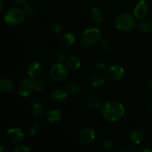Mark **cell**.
<instances>
[{"label":"cell","mask_w":152,"mask_h":152,"mask_svg":"<svg viewBox=\"0 0 152 152\" xmlns=\"http://www.w3.org/2000/svg\"><path fill=\"white\" fill-rule=\"evenodd\" d=\"M88 106L91 108H98L102 105V101L97 96H91L88 99Z\"/></svg>","instance_id":"obj_21"},{"label":"cell","mask_w":152,"mask_h":152,"mask_svg":"<svg viewBox=\"0 0 152 152\" xmlns=\"http://www.w3.org/2000/svg\"><path fill=\"white\" fill-rule=\"evenodd\" d=\"M148 13V5L145 0H140L137 5L134 9V16L138 19L145 17Z\"/></svg>","instance_id":"obj_9"},{"label":"cell","mask_w":152,"mask_h":152,"mask_svg":"<svg viewBox=\"0 0 152 152\" xmlns=\"http://www.w3.org/2000/svg\"><path fill=\"white\" fill-rule=\"evenodd\" d=\"M149 114H150V115H151L152 117V107L151 108H150V110H149Z\"/></svg>","instance_id":"obj_37"},{"label":"cell","mask_w":152,"mask_h":152,"mask_svg":"<svg viewBox=\"0 0 152 152\" xmlns=\"http://www.w3.org/2000/svg\"><path fill=\"white\" fill-rule=\"evenodd\" d=\"M65 56H66V54H65V52L59 51L57 53H56V59L59 63H62V62H63L64 60H65Z\"/></svg>","instance_id":"obj_30"},{"label":"cell","mask_w":152,"mask_h":152,"mask_svg":"<svg viewBox=\"0 0 152 152\" xmlns=\"http://www.w3.org/2000/svg\"><path fill=\"white\" fill-rule=\"evenodd\" d=\"M80 142L83 145H88L91 143L95 139V132L91 129H85L80 134Z\"/></svg>","instance_id":"obj_8"},{"label":"cell","mask_w":152,"mask_h":152,"mask_svg":"<svg viewBox=\"0 0 152 152\" xmlns=\"http://www.w3.org/2000/svg\"><path fill=\"white\" fill-rule=\"evenodd\" d=\"M0 5H1V8H0V10H1L3 9V6H4V4H3L2 0H1V1H0Z\"/></svg>","instance_id":"obj_36"},{"label":"cell","mask_w":152,"mask_h":152,"mask_svg":"<svg viewBox=\"0 0 152 152\" xmlns=\"http://www.w3.org/2000/svg\"><path fill=\"white\" fill-rule=\"evenodd\" d=\"M96 67H97L99 70H105V68H106L107 65L106 64H105V62H98V63L96 64Z\"/></svg>","instance_id":"obj_32"},{"label":"cell","mask_w":152,"mask_h":152,"mask_svg":"<svg viewBox=\"0 0 152 152\" xmlns=\"http://www.w3.org/2000/svg\"><path fill=\"white\" fill-rule=\"evenodd\" d=\"M136 25V20L134 15L129 13H123L119 15L115 20L117 29L122 31H131Z\"/></svg>","instance_id":"obj_2"},{"label":"cell","mask_w":152,"mask_h":152,"mask_svg":"<svg viewBox=\"0 0 152 152\" xmlns=\"http://www.w3.org/2000/svg\"><path fill=\"white\" fill-rule=\"evenodd\" d=\"M42 69V67L41 64L37 61H34L31 62L28 66V74L31 78H36L41 74Z\"/></svg>","instance_id":"obj_11"},{"label":"cell","mask_w":152,"mask_h":152,"mask_svg":"<svg viewBox=\"0 0 152 152\" xmlns=\"http://www.w3.org/2000/svg\"><path fill=\"white\" fill-rule=\"evenodd\" d=\"M0 88L2 91L8 93L10 92L13 88V84L12 81H10L8 79H3L1 80L0 83Z\"/></svg>","instance_id":"obj_19"},{"label":"cell","mask_w":152,"mask_h":152,"mask_svg":"<svg viewBox=\"0 0 152 152\" xmlns=\"http://www.w3.org/2000/svg\"><path fill=\"white\" fill-rule=\"evenodd\" d=\"M23 11L25 13V14L28 16H31L34 15V10L32 6H31L30 4H25V6H23Z\"/></svg>","instance_id":"obj_28"},{"label":"cell","mask_w":152,"mask_h":152,"mask_svg":"<svg viewBox=\"0 0 152 152\" xmlns=\"http://www.w3.org/2000/svg\"><path fill=\"white\" fill-rule=\"evenodd\" d=\"M67 65L71 70H77L81 65L80 59L77 56H71L67 61Z\"/></svg>","instance_id":"obj_18"},{"label":"cell","mask_w":152,"mask_h":152,"mask_svg":"<svg viewBox=\"0 0 152 152\" xmlns=\"http://www.w3.org/2000/svg\"><path fill=\"white\" fill-rule=\"evenodd\" d=\"M150 86H151V87L152 88V77L151 78V80H150Z\"/></svg>","instance_id":"obj_38"},{"label":"cell","mask_w":152,"mask_h":152,"mask_svg":"<svg viewBox=\"0 0 152 152\" xmlns=\"http://www.w3.org/2000/svg\"><path fill=\"white\" fill-rule=\"evenodd\" d=\"M6 139L13 143H19L23 140L25 135L23 132L19 128H13L7 131L5 134Z\"/></svg>","instance_id":"obj_7"},{"label":"cell","mask_w":152,"mask_h":152,"mask_svg":"<svg viewBox=\"0 0 152 152\" xmlns=\"http://www.w3.org/2000/svg\"><path fill=\"white\" fill-rule=\"evenodd\" d=\"M124 151L125 152H126V151H132V149H126V150H124Z\"/></svg>","instance_id":"obj_39"},{"label":"cell","mask_w":152,"mask_h":152,"mask_svg":"<svg viewBox=\"0 0 152 152\" xmlns=\"http://www.w3.org/2000/svg\"><path fill=\"white\" fill-rule=\"evenodd\" d=\"M80 89H81V87L76 82L70 83L69 86H68V90H69L70 93H71L72 94H76L79 93L80 91Z\"/></svg>","instance_id":"obj_23"},{"label":"cell","mask_w":152,"mask_h":152,"mask_svg":"<svg viewBox=\"0 0 152 152\" xmlns=\"http://www.w3.org/2000/svg\"><path fill=\"white\" fill-rule=\"evenodd\" d=\"M50 74L53 80L60 82L65 80L67 77L68 70L65 68V65H62V63H57L51 67Z\"/></svg>","instance_id":"obj_5"},{"label":"cell","mask_w":152,"mask_h":152,"mask_svg":"<svg viewBox=\"0 0 152 152\" xmlns=\"http://www.w3.org/2000/svg\"><path fill=\"white\" fill-rule=\"evenodd\" d=\"M137 27L140 31L144 34H147V33L151 32L152 31V23L150 22H147V21L140 22L137 25Z\"/></svg>","instance_id":"obj_22"},{"label":"cell","mask_w":152,"mask_h":152,"mask_svg":"<svg viewBox=\"0 0 152 152\" xmlns=\"http://www.w3.org/2000/svg\"><path fill=\"white\" fill-rule=\"evenodd\" d=\"M27 1L28 0H14V2L16 3V4L20 6H25L26 4Z\"/></svg>","instance_id":"obj_34"},{"label":"cell","mask_w":152,"mask_h":152,"mask_svg":"<svg viewBox=\"0 0 152 152\" xmlns=\"http://www.w3.org/2000/svg\"><path fill=\"white\" fill-rule=\"evenodd\" d=\"M62 30H63V26H62V25L61 23L56 22V23H55L54 25H53V31L56 34H60L62 31Z\"/></svg>","instance_id":"obj_29"},{"label":"cell","mask_w":152,"mask_h":152,"mask_svg":"<svg viewBox=\"0 0 152 152\" xmlns=\"http://www.w3.org/2000/svg\"><path fill=\"white\" fill-rule=\"evenodd\" d=\"M14 152H28L30 151V148L26 145H17L13 150Z\"/></svg>","instance_id":"obj_31"},{"label":"cell","mask_w":152,"mask_h":152,"mask_svg":"<svg viewBox=\"0 0 152 152\" xmlns=\"http://www.w3.org/2000/svg\"><path fill=\"white\" fill-rule=\"evenodd\" d=\"M130 139L134 144L140 145L143 142L144 134L140 131H134L131 133Z\"/></svg>","instance_id":"obj_17"},{"label":"cell","mask_w":152,"mask_h":152,"mask_svg":"<svg viewBox=\"0 0 152 152\" xmlns=\"http://www.w3.org/2000/svg\"><path fill=\"white\" fill-rule=\"evenodd\" d=\"M31 112H32V115L34 117L39 118L41 117L44 112V107H43L42 104L38 101L34 102L31 105Z\"/></svg>","instance_id":"obj_15"},{"label":"cell","mask_w":152,"mask_h":152,"mask_svg":"<svg viewBox=\"0 0 152 152\" xmlns=\"http://www.w3.org/2000/svg\"><path fill=\"white\" fill-rule=\"evenodd\" d=\"M108 74L110 78L113 80H121L125 75V71L123 67L119 65H114L108 68Z\"/></svg>","instance_id":"obj_10"},{"label":"cell","mask_w":152,"mask_h":152,"mask_svg":"<svg viewBox=\"0 0 152 152\" xmlns=\"http://www.w3.org/2000/svg\"><path fill=\"white\" fill-rule=\"evenodd\" d=\"M137 151L139 152H152V148H149V147H142V148H139L137 150Z\"/></svg>","instance_id":"obj_33"},{"label":"cell","mask_w":152,"mask_h":152,"mask_svg":"<svg viewBox=\"0 0 152 152\" xmlns=\"http://www.w3.org/2000/svg\"><path fill=\"white\" fill-rule=\"evenodd\" d=\"M25 13L23 10L18 7H12L7 10L4 14V21L11 26H16L22 23L25 19Z\"/></svg>","instance_id":"obj_3"},{"label":"cell","mask_w":152,"mask_h":152,"mask_svg":"<svg viewBox=\"0 0 152 152\" xmlns=\"http://www.w3.org/2000/svg\"><path fill=\"white\" fill-rule=\"evenodd\" d=\"M40 126L39 123H32L30 124V126L28 128V133L31 135H34L39 130Z\"/></svg>","instance_id":"obj_25"},{"label":"cell","mask_w":152,"mask_h":152,"mask_svg":"<svg viewBox=\"0 0 152 152\" xmlns=\"http://www.w3.org/2000/svg\"><path fill=\"white\" fill-rule=\"evenodd\" d=\"M102 146L105 149H111V148H114V142L111 139H105L102 140Z\"/></svg>","instance_id":"obj_26"},{"label":"cell","mask_w":152,"mask_h":152,"mask_svg":"<svg viewBox=\"0 0 152 152\" xmlns=\"http://www.w3.org/2000/svg\"><path fill=\"white\" fill-rule=\"evenodd\" d=\"M151 145H152V137H151Z\"/></svg>","instance_id":"obj_40"},{"label":"cell","mask_w":152,"mask_h":152,"mask_svg":"<svg viewBox=\"0 0 152 152\" xmlns=\"http://www.w3.org/2000/svg\"><path fill=\"white\" fill-rule=\"evenodd\" d=\"M104 118L109 122L120 120L125 114V108L121 103L115 101L106 102L102 105L101 110Z\"/></svg>","instance_id":"obj_1"},{"label":"cell","mask_w":152,"mask_h":152,"mask_svg":"<svg viewBox=\"0 0 152 152\" xmlns=\"http://www.w3.org/2000/svg\"><path fill=\"white\" fill-rule=\"evenodd\" d=\"M101 32L95 28H88L84 31L82 35V43L84 46H90L100 40Z\"/></svg>","instance_id":"obj_4"},{"label":"cell","mask_w":152,"mask_h":152,"mask_svg":"<svg viewBox=\"0 0 152 152\" xmlns=\"http://www.w3.org/2000/svg\"><path fill=\"white\" fill-rule=\"evenodd\" d=\"M67 98V93L62 88H57L52 92L50 99L53 102H62Z\"/></svg>","instance_id":"obj_12"},{"label":"cell","mask_w":152,"mask_h":152,"mask_svg":"<svg viewBox=\"0 0 152 152\" xmlns=\"http://www.w3.org/2000/svg\"><path fill=\"white\" fill-rule=\"evenodd\" d=\"M100 48L104 51H109L111 49V43L108 39L104 38L100 41Z\"/></svg>","instance_id":"obj_24"},{"label":"cell","mask_w":152,"mask_h":152,"mask_svg":"<svg viewBox=\"0 0 152 152\" xmlns=\"http://www.w3.org/2000/svg\"><path fill=\"white\" fill-rule=\"evenodd\" d=\"M91 17L94 22H96V23H100L102 22V19H103V15H102V12L99 7H94L91 9Z\"/></svg>","instance_id":"obj_16"},{"label":"cell","mask_w":152,"mask_h":152,"mask_svg":"<svg viewBox=\"0 0 152 152\" xmlns=\"http://www.w3.org/2000/svg\"><path fill=\"white\" fill-rule=\"evenodd\" d=\"M0 151H1V152H7V148H4V145H1V148H0Z\"/></svg>","instance_id":"obj_35"},{"label":"cell","mask_w":152,"mask_h":152,"mask_svg":"<svg viewBox=\"0 0 152 152\" xmlns=\"http://www.w3.org/2000/svg\"><path fill=\"white\" fill-rule=\"evenodd\" d=\"M48 119L50 123H57L62 119V113L59 110H47L46 111Z\"/></svg>","instance_id":"obj_13"},{"label":"cell","mask_w":152,"mask_h":152,"mask_svg":"<svg viewBox=\"0 0 152 152\" xmlns=\"http://www.w3.org/2000/svg\"><path fill=\"white\" fill-rule=\"evenodd\" d=\"M34 90L35 88H34V80L30 78H25L21 81L18 94L19 96H22V97H27Z\"/></svg>","instance_id":"obj_6"},{"label":"cell","mask_w":152,"mask_h":152,"mask_svg":"<svg viewBox=\"0 0 152 152\" xmlns=\"http://www.w3.org/2000/svg\"><path fill=\"white\" fill-rule=\"evenodd\" d=\"M75 35L74 34V33L70 32V31H67L65 34H63L62 38H61V42L65 47H70L75 42Z\"/></svg>","instance_id":"obj_14"},{"label":"cell","mask_w":152,"mask_h":152,"mask_svg":"<svg viewBox=\"0 0 152 152\" xmlns=\"http://www.w3.org/2000/svg\"><path fill=\"white\" fill-rule=\"evenodd\" d=\"M34 88H35V91L38 92L42 91L45 89V84L43 81L40 80L34 81Z\"/></svg>","instance_id":"obj_27"},{"label":"cell","mask_w":152,"mask_h":152,"mask_svg":"<svg viewBox=\"0 0 152 152\" xmlns=\"http://www.w3.org/2000/svg\"><path fill=\"white\" fill-rule=\"evenodd\" d=\"M105 83V77L102 75H94L91 80V84L94 88H98Z\"/></svg>","instance_id":"obj_20"}]
</instances>
